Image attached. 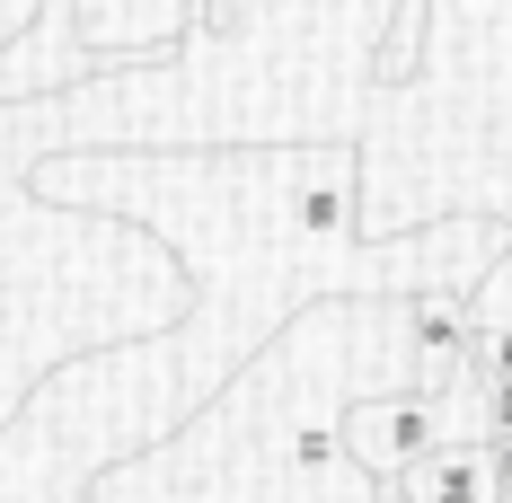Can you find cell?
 I'll return each instance as SVG.
<instances>
[{
  "instance_id": "6da1fadb",
  "label": "cell",
  "mask_w": 512,
  "mask_h": 503,
  "mask_svg": "<svg viewBox=\"0 0 512 503\" xmlns=\"http://www.w3.org/2000/svg\"><path fill=\"white\" fill-rule=\"evenodd\" d=\"M336 442L371 486H398L415 459L442 442V389H389V398H354V415H336Z\"/></svg>"
},
{
  "instance_id": "7a4b0ae2",
  "label": "cell",
  "mask_w": 512,
  "mask_h": 503,
  "mask_svg": "<svg viewBox=\"0 0 512 503\" xmlns=\"http://www.w3.org/2000/svg\"><path fill=\"white\" fill-rule=\"evenodd\" d=\"M62 18L89 53H168L204 18V0H62Z\"/></svg>"
},
{
  "instance_id": "3957f363",
  "label": "cell",
  "mask_w": 512,
  "mask_h": 503,
  "mask_svg": "<svg viewBox=\"0 0 512 503\" xmlns=\"http://www.w3.org/2000/svg\"><path fill=\"white\" fill-rule=\"evenodd\" d=\"M468 327H477L468 292H424V301H407V380L415 389H442V380L468 371Z\"/></svg>"
},
{
  "instance_id": "277c9868",
  "label": "cell",
  "mask_w": 512,
  "mask_h": 503,
  "mask_svg": "<svg viewBox=\"0 0 512 503\" xmlns=\"http://www.w3.org/2000/svg\"><path fill=\"white\" fill-rule=\"evenodd\" d=\"M407 503H495V468H486V442H433L398 477Z\"/></svg>"
},
{
  "instance_id": "5b68a950",
  "label": "cell",
  "mask_w": 512,
  "mask_h": 503,
  "mask_svg": "<svg viewBox=\"0 0 512 503\" xmlns=\"http://www.w3.org/2000/svg\"><path fill=\"white\" fill-rule=\"evenodd\" d=\"M354 159L345 151H301V168H292V212H301V230H318V239H336V230H354Z\"/></svg>"
},
{
  "instance_id": "8992f818",
  "label": "cell",
  "mask_w": 512,
  "mask_h": 503,
  "mask_svg": "<svg viewBox=\"0 0 512 503\" xmlns=\"http://www.w3.org/2000/svg\"><path fill=\"white\" fill-rule=\"evenodd\" d=\"M424 27H433V0H389V45L371 62L380 89H407L415 71H424Z\"/></svg>"
},
{
  "instance_id": "52a82bcc",
  "label": "cell",
  "mask_w": 512,
  "mask_h": 503,
  "mask_svg": "<svg viewBox=\"0 0 512 503\" xmlns=\"http://www.w3.org/2000/svg\"><path fill=\"white\" fill-rule=\"evenodd\" d=\"M468 371L477 380H512V318H477L468 327Z\"/></svg>"
},
{
  "instance_id": "ba28073f",
  "label": "cell",
  "mask_w": 512,
  "mask_h": 503,
  "mask_svg": "<svg viewBox=\"0 0 512 503\" xmlns=\"http://www.w3.org/2000/svg\"><path fill=\"white\" fill-rule=\"evenodd\" d=\"M468 309H477V318H512V248H504V265L468 292Z\"/></svg>"
},
{
  "instance_id": "9c48e42d",
  "label": "cell",
  "mask_w": 512,
  "mask_h": 503,
  "mask_svg": "<svg viewBox=\"0 0 512 503\" xmlns=\"http://www.w3.org/2000/svg\"><path fill=\"white\" fill-rule=\"evenodd\" d=\"M45 9H53V0H0V45H18V36H27Z\"/></svg>"
},
{
  "instance_id": "30bf717a",
  "label": "cell",
  "mask_w": 512,
  "mask_h": 503,
  "mask_svg": "<svg viewBox=\"0 0 512 503\" xmlns=\"http://www.w3.org/2000/svg\"><path fill=\"white\" fill-rule=\"evenodd\" d=\"M512 433V380H486V442Z\"/></svg>"
},
{
  "instance_id": "8fae6325",
  "label": "cell",
  "mask_w": 512,
  "mask_h": 503,
  "mask_svg": "<svg viewBox=\"0 0 512 503\" xmlns=\"http://www.w3.org/2000/svg\"><path fill=\"white\" fill-rule=\"evenodd\" d=\"M486 468H495V503H512V433L486 442Z\"/></svg>"
},
{
  "instance_id": "7c38bea8",
  "label": "cell",
  "mask_w": 512,
  "mask_h": 503,
  "mask_svg": "<svg viewBox=\"0 0 512 503\" xmlns=\"http://www.w3.org/2000/svg\"><path fill=\"white\" fill-rule=\"evenodd\" d=\"M371 503H407V495H398V486H380V495H371Z\"/></svg>"
}]
</instances>
